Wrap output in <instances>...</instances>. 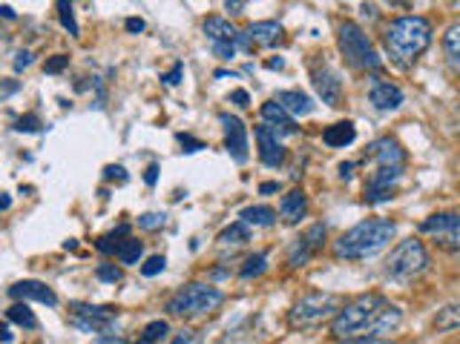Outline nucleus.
<instances>
[{
  "label": "nucleus",
  "instance_id": "29",
  "mask_svg": "<svg viewBox=\"0 0 460 344\" xmlns=\"http://www.w3.org/2000/svg\"><path fill=\"white\" fill-rule=\"evenodd\" d=\"M443 49L455 64H460V23H452V27L443 32Z\"/></svg>",
  "mask_w": 460,
  "mask_h": 344
},
{
  "label": "nucleus",
  "instance_id": "14",
  "mask_svg": "<svg viewBox=\"0 0 460 344\" xmlns=\"http://www.w3.org/2000/svg\"><path fill=\"white\" fill-rule=\"evenodd\" d=\"M282 23H276V20H257V23H250V27L245 29V35H239L236 43L239 46H245V49H253V46H276L282 41Z\"/></svg>",
  "mask_w": 460,
  "mask_h": 344
},
{
  "label": "nucleus",
  "instance_id": "15",
  "mask_svg": "<svg viewBox=\"0 0 460 344\" xmlns=\"http://www.w3.org/2000/svg\"><path fill=\"white\" fill-rule=\"evenodd\" d=\"M222 124H225V150L227 155L234 158L236 164H245L248 161V129L245 124L236 118V115H222Z\"/></svg>",
  "mask_w": 460,
  "mask_h": 344
},
{
  "label": "nucleus",
  "instance_id": "22",
  "mask_svg": "<svg viewBox=\"0 0 460 344\" xmlns=\"http://www.w3.org/2000/svg\"><path fill=\"white\" fill-rule=\"evenodd\" d=\"M432 327L438 333H452V330H460V301H452L438 310V316L432 318Z\"/></svg>",
  "mask_w": 460,
  "mask_h": 344
},
{
  "label": "nucleus",
  "instance_id": "28",
  "mask_svg": "<svg viewBox=\"0 0 460 344\" xmlns=\"http://www.w3.org/2000/svg\"><path fill=\"white\" fill-rule=\"evenodd\" d=\"M167 333H171V327H167L164 318H155V322H150L147 327H144V333L139 336L136 344H153V341H162Z\"/></svg>",
  "mask_w": 460,
  "mask_h": 344
},
{
  "label": "nucleus",
  "instance_id": "41",
  "mask_svg": "<svg viewBox=\"0 0 460 344\" xmlns=\"http://www.w3.org/2000/svg\"><path fill=\"white\" fill-rule=\"evenodd\" d=\"M178 141H181V146H185V152H199V150H204V144L196 141V138H190V135H178Z\"/></svg>",
  "mask_w": 460,
  "mask_h": 344
},
{
  "label": "nucleus",
  "instance_id": "18",
  "mask_svg": "<svg viewBox=\"0 0 460 344\" xmlns=\"http://www.w3.org/2000/svg\"><path fill=\"white\" fill-rule=\"evenodd\" d=\"M9 296L15 301H41V304H58V296L52 293V287H46L44 281H18V285L9 287Z\"/></svg>",
  "mask_w": 460,
  "mask_h": 344
},
{
  "label": "nucleus",
  "instance_id": "8",
  "mask_svg": "<svg viewBox=\"0 0 460 344\" xmlns=\"http://www.w3.org/2000/svg\"><path fill=\"white\" fill-rule=\"evenodd\" d=\"M429 270V253L420 238H403L385 262V276L394 281H411Z\"/></svg>",
  "mask_w": 460,
  "mask_h": 344
},
{
  "label": "nucleus",
  "instance_id": "31",
  "mask_svg": "<svg viewBox=\"0 0 460 344\" xmlns=\"http://www.w3.org/2000/svg\"><path fill=\"white\" fill-rule=\"evenodd\" d=\"M127 230L130 227H118L115 232H110V236H101L99 241H95V247H99L104 255H113V253H118V247H121V236H127Z\"/></svg>",
  "mask_w": 460,
  "mask_h": 344
},
{
  "label": "nucleus",
  "instance_id": "10",
  "mask_svg": "<svg viewBox=\"0 0 460 344\" xmlns=\"http://www.w3.org/2000/svg\"><path fill=\"white\" fill-rule=\"evenodd\" d=\"M420 232L446 250H460V213H434L420 221Z\"/></svg>",
  "mask_w": 460,
  "mask_h": 344
},
{
  "label": "nucleus",
  "instance_id": "26",
  "mask_svg": "<svg viewBox=\"0 0 460 344\" xmlns=\"http://www.w3.org/2000/svg\"><path fill=\"white\" fill-rule=\"evenodd\" d=\"M250 241V227L248 224H242V221H236V224H230L222 236H219V244H230V247H239V244H245Z\"/></svg>",
  "mask_w": 460,
  "mask_h": 344
},
{
  "label": "nucleus",
  "instance_id": "48",
  "mask_svg": "<svg viewBox=\"0 0 460 344\" xmlns=\"http://www.w3.org/2000/svg\"><path fill=\"white\" fill-rule=\"evenodd\" d=\"M348 344H394L389 339H360V341H348Z\"/></svg>",
  "mask_w": 460,
  "mask_h": 344
},
{
  "label": "nucleus",
  "instance_id": "19",
  "mask_svg": "<svg viewBox=\"0 0 460 344\" xmlns=\"http://www.w3.org/2000/svg\"><path fill=\"white\" fill-rule=\"evenodd\" d=\"M305 213H308V195L302 192L299 187L282 195V201H280V215L288 221V224H297L299 218H305Z\"/></svg>",
  "mask_w": 460,
  "mask_h": 344
},
{
  "label": "nucleus",
  "instance_id": "46",
  "mask_svg": "<svg viewBox=\"0 0 460 344\" xmlns=\"http://www.w3.org/2000/svg\"><path fill=\"white\" fill-rule=\"evenodd\" d=\"M230 101H234L236 106H248L250 98H248V92H245V90H236L234 95H230Z\"/></svg>",
  "mask_w": 460,
  "mask_h": 344
},
{
  "label": "nucleus",
  "instance_id": "27",
  "mask_svg": "<svg viewBox=\"0 0 460 344\" xmlns=\"http://www.w3.org/2000/svg\"><path fill=\"white\" fill-rule=\"evenodd\" d=\"M144 253V244L139 238H124L121 241V247H118V262L121 264H139V258Z\"/></svg>",
  "mask_w": 460,
  "mask_h": 344
},
{
  "label": "nucleus",
  "instance_id": "5",
  "mask_svg": "<svg viewBox=\"0 0 460 344\" xmlns=\"http://www.w3.org/2000/svg\"><path fill=\"white\" fill-rule=\"evenodd\" d=\"M337 43H340V52L348 60L351 69H357V72H377L380 69V58H377V52H374L371 38L362 32V27H357L354 20L340 23Z\"/></svg>",
  "mask_w": 460,
  "mask_h": 344
},
{
  "label": "nucleus",
  "instance_id": "52",
  "mask_svg": "<svg viewBox=\"0 0 460 344\" xmlns=\"http://www.w3.org/2000/svg\"><path fill=\"white\" fill-rule=\"evenodd\" d=\"M225 9H227V12H239V9H245V4H230V0H227Z\"/></svg>",
  "mask_w": 460,
  "mask_h": 344
},
{
  "label": "nucleus",
  "instance_id": "17",
  "mask_svg": "<svg viewBox=\"0 0 460 344\" xmlns=\"http://www.w3.org/2000/svg\"><path fill=\"white\" fill-rule=\"evenodd\" d=\"M257 135V144H259V158L265 167H280L285 161V146L280 141V135H276L268 124H262L253 129Z\"/></svg>",
  "mask_w": 460,
  "mask_h": 344
},
{
  "label": "nucleus",
  "instance_id": "43",
  "mask_svg": "<svg viewBox=\"0 0 460 344\" xmlns=\"http://www.w3.org/2000/svg\"><path fill=\"white\" fill-rule=\"evenodd\" d=\"M181 72H185V66H181V64H176L171 72H167V75H162V81L167 83V86H176L178 81H181Z\"/></svg>",
  "mask_w": 460,
  "mask_h": 344
},
{
  "label": "nucleus",
  "instance_id": "4",
  "mask_svg": "<svg viewBox=\"0 0 460 344\" xmlns=\"http://www.w3.org/2000/svg\"><path fill=\"white\" fill-rule=\"evenodd\" d=\"M432 23L423 15H403L394 18L385 27V49L401 66L415 64V60L432 46Z\"/></svg>",
  "mask_w": 460,
  "mask_h": 344
},
{
  "label": "nucleus",
  "instance_id": "13",
  "mask_svg": "<svg viewBox=\"0 0 460 344\" xmlns=\"http://www.w3.org/2000/svg\"><path fill=\"white\" fill-rule=\"evenodd\" d=\"M311 81H313V86H317L322 104H329V106H340L343 104V81H340V75H337V72L329 64H313Z\"/></svg>",
  "mask_w": 460,
  "mask_h": 344
},
{
  "label": "nucleus",
  "instance_id": "30",
  "mask_svg": "<svg viewBox=\"0 0 460 344\" xmlns=\"http://www.w3.org/2000/svg\"><path fill=\"white\" fill-rule=\"evenodd\" d=\"M265 270H268V255H265V253H257V255L248 258L245 267H242V278H257V276L265 273Z\"/></svg>",
  "mask_w": 460,
  "mask_h": 344
},
{
  "label": "nucleus",
  "instance_id": "16",
  "mask_svg": "<svg viewBox=\"0 0 460 344\" xmlns=\"http://www.w3.org/2000/svg\"><path fill=\"white\" fill-rule=\"evenodd\" d=\"M369 101H371L374 109H380V113H394V109H401V104H403V90L392 81L371 78Z\"/></svg>",
  "mask_w": 460,
  "mask_h": 344
},
{
  "label": "nucleus",
  "instance_id": "6",
  "mask_svg": "<svg viewBox=\"0 0 460 344\" xmlns=\"http://www.w3.org/2000/svg\"><path fill=\"white\" fill-rule=\"evenodd\" d=\"M225 304V293L210 285H187L178 293H173L167 301V313L171 316H208L219 310Z\"/></svg>",
  "mask_w": 460,
  "mask_h": 344
},
{
  "label": "nucleus",
  "instance_id": "40",
  "mask_svg": "<svg viewBox=\"0 0 460 344\" xmlns=\"http://www.w3.org/2000/svg\"><path fill=\"white\" fill-rule=\"evenodd\" d=\"M104 178H110V181H118V184H124L127 181V169L121 167V164H110L104 169Z\"/></svg>",
  "mask_w": 460,
  "mask_h": 344
},
{
  "label": "nucleus",
  "instance_id": "11",
  "mask_svg": "<svg viewBox=\"0 0 460 344\" xmlns=\"http://www.w3.org/2000/svg\"><path fill=\"white\" fill-rule=\"evenodd\" d=\"M325 241V224H311L299 238H294V244L288 247V264L290 267H305L313 255L322 250Z\"/></svg>",
  "mask_w": 460,
  "mask_h": 344
},
{
  "label": "nucleus",
  "instance_id": "45",
  "mask_svg": "<svg viewBox=\"0 0 460 344\" xmlns=\"http://www.w3.org/2000/svg\"><path fill=\"white\" fill-rule=\"evenodd\" d=\"M155 178H159V164H150L147 172H144V181H147V187H155Z\"/></svg>",
  "mask_w": 460,
  "mask_h": 344
},
{
  "label": "nucleus",
  "instance_id": "3",
  "mask_svg": "<svg viewBox=\"0 0 460 344\" xmlns=\"http://www.w3.org/2000/svg\"><path fill=\"white\" fill-rule=\"evenodd\" d=\"M394 221L389 218H366L345 230L340 238L334 241V255L337 258H348V262H362V258L377 255L385 250L394 238Z\"/></svg>",
  "mask_w": 460,
  "mask_h": 344
},
{
  "label": "nucleus",
  "instance_id": "42",
  "mask_svg": "<svg viewBox=\"0 0 460 344\" xmlns=\"http://www.w3.org/2000/svg\"><path fill=\"white\" fill-rule=\"evenodd\" d=\"M92 344H132V341H127L124 336H118V333H101Z\"/></svg>",
  "mask_w": 460,
  "mask_h": 344
},
{
  "label": "nucleus",
  "instance_id": "9",
  "mask_svg": "<svg viewBox=\"0 0 460 344\" xmlns=\"http://www.w3.org/2000/svg\"><path fill=\"white\" fill-rule=\"evenodd\" d=\"M69 322L72 327L83 330V333H110L115 324V310L113 307H99V304H83L72 301L69 304Z\"/></svg>",
  "mask_w": 460,
  "mask_h": 344
},
{
  "label": "nucleus",
  "instance_id": "50",
  "mask_svg": "<svg viewBox=\"0 0 460 344\" xmlns=\"http://www.w3.org/2000/svg\"><path fill=\"white\" fill-rule=\"evenodd\" d=\"M9 207H12V199L6 192H0V210H9Z\"/></svg>",
  "mask_w": 460,
  "mask_h": 344
},
{
  "label": "nucleus",
  "instance_id": "24",
  "mask_svg": "<svg viewBox=\"0 0 460 344\" xmlns=\"http://www.w3.org/2000/svg\"><path fill=\"white\" fill-rule=\"evenodd\" d=\"M239 221L248 227H271V224H276V213L271 207L257 204V207H245V210L239 213Z\"/></svg>",
  "mask_w": 460,
  "mask_h": 344
},
{
  "label": "nucleus",
  "instance_id": "51",
  "mask_svg": "<svg viewBox=\"0 0 460 344\" xmlns=\"http://www.w3.org/2000/svg\"><path fill=\"white\" fill-rule=\"evenodd\" d=\"M0 15H4V18H15V9H12V6H0Z\"/></svg>",
  "mask_w": 460,
  "mask_h": 344
},
{
  "label": "nucleus",
  "instance_id": "37",
  "mask_svg": "<svg viewBox=\"0 0 460 344\" xmlns=\"http://www.w3.org/2000/svg\"><path fill=\"white\" fill-rule=\"evenodd\" d=\"M67 66H69V58L67 55H52L44 64V72H46V75H58V72H64Z\"/></svg>",
  "mask_w": 460,
  "mask_h": 344
},
{
  "label": "nucleus",
  "instance_id": "20",
  "mask_svg": "<svg viewBox=\"0 0 460 344\" xmlns=\"http://www.w3.org/2000/svg\"><path fill=\"white\" fill-rule=\"evenodd\" d=\"M262 118H265V124H268L276 135H294V132H297L294 118H290L276 101L262 104Z\"/></svg>",
  "mask_w": 460,
  "mask_h": 344
},
{
  "label": "nucleus",
  "instance_id": "21",
  "mask_svg": "<svg viewBox=\"0 0 460 344\" xmlns=\"http://www.w3.org/2000/svg\"><path fill=\"white\" fill-rule=\"evenodd\" d=\"M276 104H280L285 113L290 115V118H299V115H308L311 109H313V104H311V98L305 95V92H299V90H285V92H280L274 98Z\"/></svg>",
  "mask_w": 460,
  "mask_h": 344
},
{
  "label": "nucleus",
  "instance_id": "35",
  "mask_svg": "<svg viewBox=\"0 0 460 344\" xmlns=\"http://www.w3.org/2000/svg\"><path fill=\"white\" fill-rule=\"evenodd\" d=\"M95 276H99V281H107V285H115V281H121V267H115V264H99Z\"/></svg>",
  "mask_w": 460,
  "mask_h": 344
},
{
  "label": "nucleus",
  "instance_id": "49",
  "mask_svg": "<svg viewBox=\"0 0 460 344\" xmlns=\"http://www.w3.org/2000/svg\"><path fill=\"white\" fill-rule=\"evenodd\" d=\"M276 190H280V184H276V181H268V184H262V187H259V192H262V195L276 192Z\"/></svg>",
  "mask_w": 460,
  "mask_h": 344
},
{
  "label": "nucleus",
  "instance_id": "33",
  "mask_svg": "<svg viewBox=\"0 0 460 344\" xmlns=\"http://www.w3.org/2000/svg\"><path fill=\"white\" fill-rule=\"evenodd\" d=\"M164 344H202V333L199 330H190V327H181L176 333L167 339Z\"/></svg>",
  "mask_w": 460,
  "mask_h": 344
},
{
  "label": "nucleus",
  "instance_id": "2",
  "mask_svg": "<svg viewBox=\"0 0 460 344\" xmlns=\"http://www.w3.org/2000/svg\"><path fill=\"white\" fill-rule=\"evenodd\" d=\"M366 158L374 164V172L369 178V187H366V201L369 204H380V201H389L394 199V190H397V181L403 178V169H406V152L397 138H380L369 146Z\"/></svg>",
  "mask_w": 460,
  "mask_h": 344
},
{
  "label": "nucleus",
  "instance_id": "25",
  "mask_svg": "<svg viewBox=\"0 0 460 344\" xmlns=\"http://www.w3.org/2000/svg\"><path fill=\"white\" fill-rule=\"evenodd\" d=\"M6 318H9V322L20 324V327H27V330L38 327V318H35V313L29 310L27 301H15V304H12L9 310H6Z\"/></svg>",
  "mask_w": 460,
  "mask_h": 344
},
{
  "label": "nucleus",
  "instance_id": "34",
  "mask_svg": "<svg viewBox=\"0 0 460 344\" xmlns=\"http://www.w3.org/2000/svg\"><path fill=\"white\" fill-rule=\"evenodd\" d=\"M164 267H167V258H164V255H150L147 262L141 264V276L153 278V276H159Z\"/></svg>",
  "mask_w": 460,
  "mask_h": 344
},
{
  "label": "nucleus",
  "instance_id": "39",
  "mask_svg": "<svg viewBox=\"0 0 460 344\" xmlns=\"http://www.w3.org/2000/svg\"><path fill=\"white\" fill-rule=\"evenodd\" d=\"M18 92H20V81H15V78H6V81H0V104H4L6 98L18 95Z\"/></svg>",
  "mask_w": 460,
  "mask_h": 344
},
{
  "label": "nucleus",
  "instance_id": "7",
  "mask_svg": "<svg viewBox=\"0 0 460 344\" xmlns=\"http://www.w3.org/2000/svg\"><path fill=\"white\" fill-rule=\"evenodd\" d=\"M343 310V301L340 296H334V293H311V296H302L294 307H290L288 313V324L290 327H317L322 322H329L337 313Z\"/></svg>",
  "mask_w": 460,
  "mask_h": 344
},
{
  "label": "nucleus",
  "instance_id": "44",
  "mask_svg": "<svg viewBox=\"0 0 460 344\" xmlns=\"http://www.w3.org/2000/svg\"><path fill=\"white\" fill-rule=\"evenodd\" d=\"M32 64V52H29V49H23V52H18L15 55V69L20 72V69H27Z\"/></svg>",
  "mask_w": 460,
  "mask_h": 344
},
{
  "label": "nucleus",
  "instance_id": "38",
  "mask_svg": "<svg viewBox=\"0 0 460 344\" xmlns=\"http://www.w3.org/2000/svg\"><path fill=\"white\" fill-rule=\"evenodd\" d=\"M41 127H44V124H41V118L35 115V113L18 118V124H15V129H18V132H38Z\"/></svg>",
  "mask_w": 460,
  "mask_h": 344
},
{
  "label": "nucleus",
  "instance_id": "12",
  "mask_svg": "<svg viewBox=\"0 0 460 344\" xmlns=\"http://www.w3.org/2000/svg\"><path fill=\"white\" fill-rule=\"evenodd\" d=\"M204 35H208V41L213 46V52L230 60L236 55V38H239V32L230 27V20L225 18H208L204 20Z\"/></svg>",
  "mask_w": 460,
  "mask_h": 344
},
{
  "label": "nucleus",
  "instance_id": "23",
  "mask_svg": "<svg viewBox=\"0 0 460 344\" xmlns=\"http://www.w3.org/2000/svg\"><path fill=\"white\" fill-rule=\"evenodd\" d=\"M354 138H357V127L351 124V121H340V124H334L322 132V141L329 146H348L354 144Z\"/></svg>",
  "mask_w": 460,
  "mask_h": 344
},
{
  "label": "nucleus",
  "instance_id": "47",
  "mask_svg": "<svg viewBox=\"0 0 460 344\" xmlns=\"http://www.w3.org/2000/svg\"><path fill=\"white\" fill-rule=\"evenodd\" d=\"M127 32H144V20L141 18H127Z\"/></svg>",
  "mask_w": 460,
  "mask_h": 344
},
{
  "label": "nucleus",
  "instance_id": "53",
  "mask_svg": "<svg viewBox=\"0 0 460 344\" xmlns=\"http://www.w3.org/2000/svg\"><path fill=\"white\" fill-rule=\"evenodd\" d=\"M0 339H4V341H12V333H9V327H4V324H0Z\"/></svg>",
  "mask_w": 460,
  "mask_h": 344
},
{
  "label": "nucleus",
  "instance_id": "36",
  "mask_svg": "<svg viewBox=\"0 0 460 344\" xmlns=\"http://www.w3.org/2000/svg\"><path fill=\"white\" fill-rule=\"evenodd\" d=\"M164 221H167L164 213H144V215H139V227L141 230H159V227H164Z\"/></svg>",
  "mask_w": 460,
  "mask_h": 344
},
{
  "label": "nucleus",
  "instance_id": "1",
  "mask_svg": "<svg viewBox=\"0 0 460 344\" xmlns=\"http://www.w3.org/2000/svg\"><path fill=\"white\" fill-rule=\"evenodd\" d=\"M403 324V310L383 296H360L343 304V310L331 318V336L337 341L383 339Z\"/></svg>",
  "mask_w": 460,
  "mask_h": 344
},
{
  "label": "nucleus",
  "instance_id": "32",
  "mask_svg": "<svg viewBox=\"0 0 460 344\" xmlns=\"http://www.w3.org/2000/svg\"><path fill=\"white\" fill-rule=\"evenodd\" d=\"M58 12H60V23H64V29H67L69 35H78L81 29H78L75 12H72V6L67 4V0H60V4H58Z\"/></svg>",
  "mask_w": 460,
  "mask_h": 344
}]
</instances>
